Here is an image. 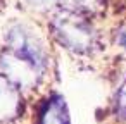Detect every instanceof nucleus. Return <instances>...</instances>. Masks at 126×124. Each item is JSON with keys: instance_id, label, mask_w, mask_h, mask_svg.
Instances as JSON below:
<instances>
[{"instance_id": "f257e3e1", "label": "nucleus", "mask_w": 126, "mask_h": 124, "mask_svg": "<svg viewBox=\"0 0 126 124\" xmlns=\"http://www.w3.org/2000/svg\"><path fill=\"white\" fill-rule=\"evenodd\" d=\"M48 29L52 38L74 55L85 57L100 50V38L97 29L88 21V17L79 12L69 9L57 11L48 23Z\"/></svg>"}, {"instance_id": "f03ea898", "label": "nucleus", "mask_w": 126, "mask_h": 124, "mask_svg": "<svg viewBox=\"0 0 126 124\" xmlns=\"http://www.w3.org/2000/svg\"><path fill=\"white\" fill-rule=\"evenodd\" d=\"M5 48L31 62L42 74L48 69V54L36 35L23 24H12L5 31Z\"/></svg>"}, {"instance_id": "7ed1b4c3", "label": "nucleus", "mask_w": 126, "mask_h": 124, "mask_svg": "<svg viewBox=\"0 0 126 124\" xmlns=\"http://www.w3.org/2000/svg\"><path fill=\"white\" fill-rule=\"evenodd\" d=\"M0 72L9 81H12L23 93L35 90L40 84V79L45 76L31 62L19 57L9 48H4L0 52Z\"/></svg>"}, {"instance_id": "20e7f679", "label": "nucleus", "mask_w": 126, "mask_h": 124, "mask_svg": "<svg viewBox=\"0 0 126 124\" xmlns=\"http://www.w3.org/2000/svg\"><path fill=\"white\" fill-rule=\"evenodd\" d=\"M24 112L23 91L0 72V122H12Z\"/></svg>"}, {"instance_id": "39448f33", "label": "nucleus", "mask_w": 126, "mask_h": 124, "mask_svg": "<svg viewBox=\"0 0 126 124\" xmlns=\"http://www.w3.org/2000/svg\"><path fill=\"white\" fill-rule=\"evenodd\" d=\"M38 124H69L66 100L61 95H52L42 107Z\"/></svg>"}, {"instance_id": "423d86ee", "label": "nucleus", "mask_w": 126, "mask_h": 124, "mask_svg": "<svg viewBox=\"0 0 126 124\" xmlns=\"http://www.w3.org/2000/svg\"><path fill=\"white\" fill-rule=\"evenodd\" d=\"M61 4L64 5L62 9L74 11L83 16H92L104 9L105 0H61Z\"/></svg>"}, {"instance_id": "0eeeda50", "label": "nucleus", "mask_w": 126, "mask_h": 124, "mask_svg": "<svg viewBox=\"0 0 126 124\" xmlns=\"http://www.w3.org/2000/svg\"><path fill=\"white\" fill-rule=\"evenodd\" d=\"M114 114L117 119L126 121V76L121 79L114 93Z\"/></svg>"}, {"instance_id": "6e6552de", "label": "nucleus", "mask_w": 126, "mask_h": 124, "mask_svg": "<svg viewBox=\"0 0 126 124\" xmlns=\"http://www.w3.org/2000/svg\"><path fill=\"white\" fill-rule=\"evenodd\" d=\"M114 43H116L121 50L126 52V23L121 24V26H117V28L114 29Z\"/></svg>"}, {"instance_id": "1a4fd4ad", "label": "nucleus", "mask_w": 126, "mask_h": 124, "mask_svg": "<svg viewBox=\"0 0 126 124\" xmlns=\"http://www.w3.org/2000/svg\"><path fill=\"white\" fill-rule=\"evenodd\" d=\"M28 2L35 7V9H40V11H48L52 7H55L61 0H28Z\"/></svg>"}]
</instances>
